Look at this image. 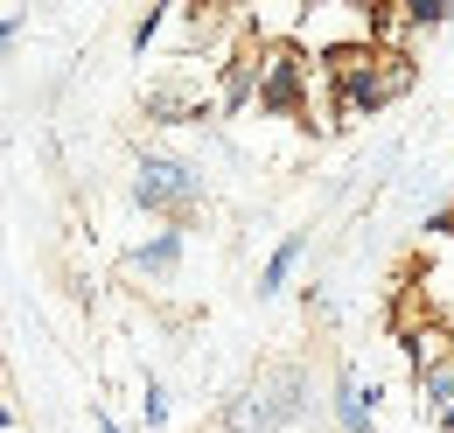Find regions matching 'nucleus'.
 <instances>
[{"mask_svg": "<svg viewBox=\"0 0 454 433\" xmlns=\"http://www.w3.org/2000/svg\"><path fill=\"white\" fill-rule=\"evenodd\" d=\"M315 84V63L301 56V43H259L252 50V98L266 112H294Z\"/></svg>", "mask_w": 454, "mask_h": 433, "instance_id": "f257e3e1", "label": "nucleus"}, {"mask_svg": "<svg viewBox=\"0 0 454 433\" xmlns=\"http://www.w3.org/2000/svg\"><path fill=\"white\" fill-rule=\"evenodd\" d=\"M161 28H168V7H147V14L133 21V50H147V43L161 35Z\"/></svg>", "mask_w": 454, "mask_h": 433, "instance_id": "9d476101", "label": "nucleus"}, {"mask_svg": "<svg viewBox=\"0 0 454 433\" xmlns=\"http://www.w3.org/2000/svg\"><path fill=\"white\" fill-rule=\"evenodd\" d=\"M140 413H147V427H161V420H168V391H161L154 378H147V398H140Z\"/></svg>", "mask_w": 454, "mask_h": 433, "instance_id": "9b49d317", "label": "nucleus"}, {"mask_svg": "<svg viewBox=\"0 0 454 433\" xmlns=\"http://www.w3.org/2000/svg\"><path fill=\"white\" fill-rule=\"evenodd\" d=\"M448 0H412V7H405V28H448Z\"/></svg>", "mask_w": 454, "mask_h": 433, "instance_id": "1a4fd4ad", "label": "nucleus"}, {"mask_svg": "<svg viewBox=\"0 0 454 433\" xmlns=\"http://www.w3.org/2000/svg\"><path fill=\"white\" fill-rule=\"evenodd\" d=\"M405 350H412V371H441V364H454V328L448 322H405Z\"/></svg>", "mask_w": 454, "mask_h": 433, "instance_id": "20e7f679", "label": "nucleus"}, {"mask_svg": "<svg viewBox=\"0 0 454 433\" xmlns=\"http://www.w3.org/2000/svg\"><path fill=\"white\" fill-rule=\"evenodd\" d=\"M133 196H140V210H154V216H189L203 203V168L175 161V154H147L140 175H133Z\"/></svg>", "mask_w": 454, "mask_h": 433, "instance_id": "f03ea898", "label": "nucleus"}, {"mask_svg": "<svg viewBox=\"0 0 454 433\" xmlns=\"http://www.w3.org/2000/svg\"><path fill=\"white\" fill-rule=\"evenodd\" d=\"M301 259H308V238H301V231H294V238H286L280 252H273V259H266V266H259V294H280L286 279H294V266H301Z\"/></svg>", "mask_w": 454, "mask_h": 433, "instance_id": "0eeeda50", "label": "nucleus"}, {"mask_svg": "<svg viewBox=\"0 0 454 433\" xmlns=\"http://www.w3.org/2000/svg\"><path fill=\"white\" fill-rule=\"evenodd\" d=\"M14 35H21V21H14V14H7V21H0V50H7V43H14Z\"/></svg>", "mask_w": 454, "mask_h": 433, "instance_id": "f8f14e48", "label": "nucleus"}, {"mask_svg": "<svg viewBox=\"0 0 454 433\" xmlns=\"http://www.w3.org/2000/svg\"><path fill=\"white\" fill-rule=\"evenodd\" d=\"M336 420H342V433H378V427H371V391H364L356 371H342V378H336Z\"/></svg>", "mask_w": 454, "mask_h": 433, "instance_id": "39448f33", "label": "nucleus"}, {"mask_svg": "<svg viewBox=\"0 0 454 433\" xmlns=\"http://www.w3.org/2000/svg\"><path fill=\"white\" fill-rule=\"evenodd\" d=\"M301 371H280V378H259L238 405H231V420L224 427L231 433H273V427H286V420H301Z\"/></svg>", "mask_w": 454, "mask_h": 433, "instance_id": "7ed1b4c3", "label": "nucleus"}, {"mask_svg": "<svg viewBox=\"0 0 454 433\" xmlns=\"http://www.w3.org/2000/svg\"><path fill=\"white\" fill-rule=\"evenodd\" d=\"M91 427H98V433H119V420H113V413H91Z\"/></svg>", "mask_w": 454, "mask_h": 433, "instance_id": "ddd939ff", "label": "nucleus"}, {"mask_svg": "<svg viewBox=\"0 0 454 433\" xmlns=\"http://www.w3.org/2000/svg\"><path fill=\"white\" fill-rule=\"evenodd\" d=\"M419 405H427V420H441L454 405V364H441V371H419Z\"/></svg>", "mask_w": 454, "mask_h": 433, "instance_id": "6e6552de", "label": "nucleus"}, {"mask_svg": "<svg viewBox=\"0 0 454 433\" xmlns=\"http://www.w3.org/2000/svg\"><path fill=\"white\" fill-rule=\"evenodd\" d=\"M126 266H133V272H175V266H182V231H154Z\"/></svg>", "mask_w": 454, "mask_h": 433, "instance_id": "423d86ee", "label": "nucleus"}]
</instances>
